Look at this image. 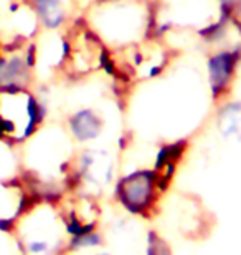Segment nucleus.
Instances as JSON below:
<instances>
[{"instance_id":"f257e3e1","label":"nucleus","mask_w":241,"mask_h":255,"mask_svg":"<svg viewBox=\"0 0 241 255\" xmlns=\"http://www.w3.org/2000/svg\"><path fill=\"white\" fill-rule=\"evenodd\" d=\"M156 10L149 0H99L86 8L84 23L111 52L152 37Z\"/></svg>"},{"instance_id":"f03ea898","label":"nucleus","mask_w":241,"mask_h":255,"mask_svg":"<svg viewBox=\"0 0 241 255\" xmlns=\"http://www.w3.org/2000/svg\"><path fill=\"white\" fill-rule=\"evenodd\" d=\"M15 239L22 255H60L65 249L63 216L50 202H35L15 222Z\"/></svg>"},{"instance_id":"7ed1b4c3","label":"nucleus","mask_w":241,"mask_h":255,"mask_svg":"<svg viewBox=\"0 0 241 255\" xmlns=\"http://www.w3.org/2000/svg\"><path fill=\"white\" fill-rule=\"evenodd\" d=\"M47 116L43 100L30 88L0 91V139L10 144L28 141Z\"/></svg>"},{"instance_id":"20e7f679","label":"nucleus","mask_w":241,"mask_h":255,"mask_svg":"<svg viewBox=\"0 0 241 255\" xmlns=\"http://www.w3.org/2000/svg\"><path fill=\"white\" fill-rule=\"evenodd\" d=\"M172 62L170 50L162 38L149 37L129 48L111 52L107 71L121 75L126 80L151 81L162 76Z\"/></svg>"},{"instance_id":"39448f33","label":"nucleus","mask_w":241,"mask_h":255,"mask_svg":"<svg viewBox=\"0 0 241 255\" xmlns=\"http://www.w3.org/2000/svg\"><path fill=\"white\" fill-rule=\"evenodd\" d=\"M68 38V55H66L63 71L73 78L97 73L107 70L111 63V50L96 37L84 20L73 23L66 32Z\"/></svg>"},{"instance_id":"423d86ee","label":"nucleus","mask_w":241,"mask_h":255,"mask_svg":"<svg viewBox=\"0 0 241 255\" xmlns=\"http://www.w3.org/2000/svg\"><path fill=\"white\" fill-rule=\"evenodd\" d=\"M241 65V45L213 48L208 53L205 70H207L208 90L213 100H223L230 93L233 81L237 78L238 68Z\"/></svg>"},{"instance_id":"0eeeda50","label":"nucleus","mask_w":241,"mask_h":255,"mask_svg":"<svg viewBox=\"0 0 241 255\" xmlns=\"http://www.w3.org/2000/svg\"><path fill=\"white\" fill-rule=\"evenodd\" d=\"M161 189L154 169H136L117 182L116 192L119 202L127 211L142 214L154 206Z\"/></svg>"},{"instance_id":"6e6552de","label":"nucleus","mask_w":241,"mask_h":255,"mask_svg":"<svg viewBox=\"0 0 241 255\" xmlns=\"http://www.w3.org/2000/svg\"><path fill=\"white\" fill-rule=\"evenodd\" d=\"M35 68V45L3 48L0 55V91L30 88Z\"/></svg>"},{"instance_id":"1a4fd4ad","label":"nucleus","mask_w":241,"mask_h":255,"mask_svg":"<svg viewBox=\"0 0 241 255\" xmlns=\"http://www.w3.org/2000/svg\"><path fill=\"white\" fill-rule=\"evenodd\" d=\"M75 171L83 184L101 189L114 177V161L109 151L101 147H88L76 157Z\"/></svg>"},{"instance_id":"9d476101","label":"nucleus","mask_w":241,"mask_h":255,"mask_svg":"<svg viewBox=\"0 0 241 255\" xmlns=\"http://www.w3.org/2000/svg\"><path fill=\"white\" fill-rule=\"evenodd\" d=\"M28 7L45 32H63L73 25L76 0H27Z\"/></svg>"},{"instance_id":"9b49d317","label":"nucleus","mask_w":241,"mask_h":255,"mask_svg":"<svg viewBox=\"0 0 241 255\" xmlns=\"http://www.w3.org/2000/svg\"><path fill=\"white\" fill-rule=\"evenodd\" d=\"M68 152H70V142L65 132L48 129L42 132L38 136L37 142L33 144V159H37V164L40 162V167L37 171H53L61 169L66 161H68Z\"/></svg>"},{"instance_id":"f8f14e48","label":"nucleus","mask_w":241,"mask_h":255,"mask_svg":"<svg viewBox=\"0 0 241 255\" xmlns=\"http://www.w3.org/2000/svg\"><path fill=\"white\" fill-rule=\"evenodd\" d=\"M28 206V192L22 182L0 181V232L13 234L15 222Z\"/></svg>"},{"instance_id":"ddd939ff","label":"nucleus","mask_w":241,"mask_h":255,"mask_svg":"<svg viewBox=\"0 0 241 255\" xmlns=\"http://www.w3.org/2000/svg\"><path fill=\"white\" fill-rule=\"evenodd\" d=\"M70 137L81 144L94 142L104 131V121L93 108H80L70 115L66 121Z\"/></svg>"},{"instance_id":"4468645a","label":"nucleus","mask_w":241,"mask_h":255,"mask_svg":"<svg viewBox=\"0 0 241 255\" xmlns=\"http://www.w3.org/2000/svg\"><path fill=\"white\" fill-rule=\"evenodd\" d=\"M217 129L223 139L241 142V100H228L220 106Z\"/></svg>"},{"instance_id":"2eb2a0df","label":"nucleus","mask_w":241,"mask_h":255,"mask_svg":"<svg viewBox=\"0 0 241 255\" xmlns=\"http://www.w3.org/2000/svg\"><path fill=\"white\" fill-rule=\"evenodd\" d=\"M18 161L15 156L13 144L0 139V181L17 179Z\"/></svg>"},{"instance_id":"dca6fc26","label":"nucleus","mask_w":241,"mask_h":255,"mask_svg":"<svg viewBox=\"0 0 241 255\" xmlns=\"http://www.w3.org/2000/svg\"><path fill=\"white\" fill-rule=\"evenodd\" d=\"M144 255H172V251L163 239L159 237L156 232H151L147 237V247Z\"/></svg>"},{"instance_id":"f3484780","label":"nucleus","mask_w":241,"mask_h":255,"mask_svg":"<svg viewBox=\"0 0 241 255\" xmlns=\"http://www.w3.org/2000/svg\"><path fill=\"white\" fill-rule=\"evenodd\" d=\"M94 2H99V0H89V7H91V5H93ZM89 7H88V8H89Z\"/></svg>"},{"instance_id":"a211bd4d","label":"nucleus","mask_w":241,"mask_h":255,"mask_svg":"<svg viewBox=\"0 0 241 255\" xmlns=\"http://www.w3.org/2000/svg\"><path fill=\"white\" fill-rule=\"evenodd\" d=\"M94 255H111V254H106V252H101V254H94Z\"/></svg>"},{"instance_id":"6ab92c4d","label":"nucleus","mask_w":241,"mask_h":255,"mask_svg":"<svg viewBox=\"0 0 241 255\" xmlns=\"http://www.w3.org/2000/svg\"><path fill=\"white\" fill-rule=\"evenodd\" d=\"M2 52H3V48H2V43H0V55H2Z\"/></svg>"}]
</instances>
